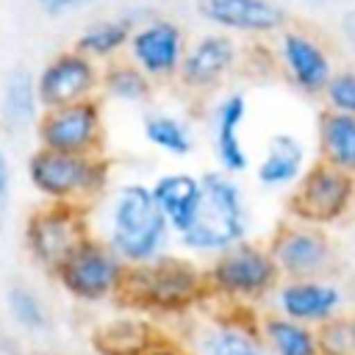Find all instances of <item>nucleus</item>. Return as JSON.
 I'll list each match as a JSON object with an SVG mask.
<instances>
[{
    "label": "nucleus",
    "instance_id": "obj_1",
    "mask_svg": "<svg viewBox=\"0 0 355 355\" xmlns=\"http://www.w3.org/2000/svg\"><path fill=\"white\" fill-rule=\"evenodd\" d=\"M103 241L128 263H147L166 252L172 227L147 183L125 180L103 194Z\"/></svg>",
    "mask_w": 355,
    "mask_h": 355
},
{
    "label": "nucleus",
    "instance_id": "obj_2",
    "mask_svg": "<svg viewBox=\"0 0 355 355\" xmlns=\"http://www.w3.org/2000/svg\"><path fill=\"white\" fill-rule=\"evenodd\" d=\"M114 300L144 316H180L211 297L202 266L191 258L164 252L147 263L128 266Z\"/></svg>",
    "mask_w": 355,
    "mask_h": 355
},
{
    "label": "nucleus",
    "instance_id": "obj_3",
    "mask_svg": "<svg viewBox=\"0 0 355 355\" xmlns=\"http://www.w3.org/2000/svg\"><path fill=\"white\" fill-rule=\"evenodd\" d=\"M202 200L194 222L178 233V241L191 255H216L250 236V205L236 175L208 169L200 175Z\"/></svg>",
    "mask_w": 355,
    "mask_h": 355
},
{
    "label": "nucleus",
    "instance_id": "obj_4",
    "mask_svg": "<svg viewBox=\"0 0 355 355\" xmlns=\"http://www.w3.org/2000/svg\"><path fill=\"white\" fill-rule=\"evenodd\" d=\"M31 189L47 202H75L92 208L111 189V161L100 155L55 153L36 147L25 161Z\"/></svg>",
    "mask_w": 355,
    "mask_h": 355
},
{
    "label": "nucleus",
    "instance_id": "obj_5",
    "mask_svg": "<svg viewBox=\"0 0 355 355\" xmlns=\"http://www.w3.org/2000/svg\"><path fill=\"white\" fill-rule=\"evenodd\" d=\"M208 297L225 300L236 305H258L272 297L280 283V272L266 250V244H255L250 239L211 255L205 266Z\"/></svg>",
    "mask_w": 355,
    "mask_h": 355
},
{
    "label": "nucleus",
    "instance_id": "obj_6",
    "mask_svg": "<svg viewBox=\"0 0 355 355\" xmlns=\"http://www.w3.org/2000/svg\"><path fill=\"white\" fill-rule=\"evenodd\" d=\"M92 208L75 202H47L28 214L22 227V241L28 258L53 275V269L86 239L92 236Z\"/></svg>",
    "mask_w": 355,
    "mask_h": 355
},
{
    "label": "nucleus",
    "instance_id": "obj_7",
    "mask_svg": "<svg viewBox=\"0 0 355 355\" xmlns=\"http://www.w3.org/2000/svg\"><path fill=\"white\" fill-rule=\"evenodd\" d=\"M128 263L97 236H86L55 269V283L83 305H100L116 297Z\"/></svg>",
    "mask_w": 355,
    "mask_h": 355
},
{
    "label": "nucleus",
    "instance_id": "obj_8",
    "mask_svg": "<svg viewBox=\"0 0 355 355\" xmlns=\"http://www.w3.org/2000/svg\"><path fill=\"white\" fill-rule=\"evenodd\" d=\"M355 208V175L336 169L324 161H313L297 178L286 197V214L291 219L330 227L349 216Z\"/></svg>",
    "mask_w": 355,
    "mask_h": 355
},
{
    "label": "nucleus",
    "instance_id": "obj_9",
    "mask_svg": "<svg viewBox=\"0 0 355 355\" xmlns=\"http://www.w3.org/2000/svg\"><path fill=\"white\" fill-rule=\"evenodd\" d=\"M36 144L55 153L100 155L105 153V114L97 97L42 108L36 125Z\"/></svg>",
    "mask_w": 355,
    "mask_h": 355
},
{
    "label": "nucleus",
    "instance_id": "obj_10",
    "mask_svg": "<svg viewBox=\"0 0 355 355\" xmlns=\"http://www.w3.org/2000/svg\"><path fill=\"white\" fill-rule=\"evenodd\" d=\"M280 277H330L336 272V244L327 227L286 219L266 244Z\"/></svg>",
    "mask_w": 355,
    "mask_h": 355
},
{
    "label": "nucleus",
    "instance_id": "obj_11",
    "mask_svg": "<svg viewBox=\"0 0 355 355\" xmlns=\"http://www.w3.org/2000/svg\"><path fill=\"white\" fill-rule=\"evenodd\" d=\"M128 58L153 80L166 83L175 80L183 53H186V31L180 22L164 14H147L133 25L128 39Z\"/></svg>",
    "mask_w": 355,
    "mask_h": 355
},
{
    "label": "nucleus",
    "instance_id": "obj_12",
    "mask_svg": "<svg viewBox=\"0 0 355 355\" xmlns=\"http://www.w3.org/2000/svg\"><path fill=\"white\" fill-rule=\"evenodd\" d=\"M277 64L283 69V78L300 92V94H322L327 78L333 75V50L308 28L286 25L277 33Z\"/></svg>",
    "mask_w": 355,
    "mask_h": 355
},
{
    "label": "nucleus",
    "instance_id": "obj_13",
    "mask_svg": "<svg viewBox=\"0 0 355 355\" xmlns=\"http://www.w3.org/2000/svg\"><path fill=\"white\" fill-rule=\"evenodd\" d=\"M239 61L241 50L230 33H202L186 44L175 83L191 97H208L227 80Z\"/></svg>",
    "mask_w": 355,
    "mask_h": 355
},
{
    "label": "nucleus",
    "instance_id": "obj_14",
    "mask_svg": "<svg viewBox=\"0 0 355 355\" xmlns=\"http://www.w3.org/2000/svg\"><path fill=\"white\" fill-rule=\"evenodd\" d=\"M36 94L42 108H55L100 94V64L78 47L58 50L36 72Z\"/></svg>",
    "mask_w": 355,
    "mask_h": 355
},
{
    "label": "nucleus",
    "instance_id": "obj_15",
    "mask_svg": "<svg viewBox=\"0 0 355 355\" xmlns=\"http://www.w3.org/2000/svg\"><path fill=\"white\" fill-rule=\"evenodd\" d=\"M194 11L211 28L241 36H277L291 25L280 0H194Z\"/></svg>",
    "mask_w": 355,
    "mask_h": 355
},
{
    "label": "nucleus",
    "instance_id": "obj_16",
    "mask_svg": "<svg viewBox=\"0 0 355 355\" xmlns=\"http://www.w3.org/2000/svg\"><path fill=\"white\" fill-rule=\"evenodd\" d=\"M344 302L347 294L327 277H280L272 291V305L277 313L311 327L344 313Z\"/></svg>",
    "mask_w": 355,
    "mask_h": 355
},
{
    "label": "nucleus",
    "instance_id": "obj_17",
    "mask_svg": "<svg viewBox=\"0 0 355 355\" xmlns=\"http://www.w3.org/2000/svg\"><path fill=\"white\" fill-rule=\"evenodd\" d=\"M247 111H250L247 94L244 92H227L211 105V114H208L214 158H216L222 172L236 175V178L250 169V153H247L244 139H241Z\"/></svg>",
    "mask_w": 355,
    "mask_h": 355
},
{
    "label": "nucleus",
    "instance_id": "obj_18",
    "mask_svg": "<svg viewBox=\"0 0 355 355\" xmlns=\"http://www.w3.org/2000/svg\"><path fill=\"white\" fill-rule=\"evenodd\" d=\"M308 166L305 141L297 133H272L255 164V180L263 189H291Z\"/></svg>",
    "mask_w": 355,
    "mask_h": 355
},
{
    "label": "nucleus",
    "instance_id": "obj_19",
    "mask_svg": "<svg viewBox=\"0 0 355 355\" xmlns=\"http://www.w3.org/2000/svg\"><path fill=\"white\" fill-rule=\"evenodd\" d=\"M150 191L155 197V205L161 208V214L166 216L172 233L186 230L197 211H200V200H202V180L200 175L191 172H164L150 183Z\"/></svg>",
    "mask_w": 355,
    "mask_h": 355
},
{
    "label": "nucleus",
    "instance_id": "obj_20",
    "mask_svg": "<svg viewBox=\"0 0 355 355\" xmlns=\"http://www.w3.org/2000/svg\"><path fill=\"white\" fill-rule=\"evenodd\" d=\"M194 355H272L266 341L258 333L255 322L239 316L216 319L200 330L194 338Z\"/></svg>",
    "mask_w": 355,
    "mask_h": 355
},
{
    "label": "nucleus",
    "instance_id": "obj_21",
    "mask_svg": "<svg viewBox=\"0 0 355 355\" xmlns=\"http://www.w3.org/2000/svg\"><path fill=\"white\" fill-rule=\"evenodd\" d=\"M42 103L36 94V75L28 67H11L0 89V122L8 133H25L36 125Z\"/></svg>",
    "mask_w": 355,
    "mask_h": 355
},
{
    "label": "nucleus",
    "instance_id": "obj_22",
    "mask_svg": "<svg viewBox=\"0 0 355 355\" xmlns=\"http://www.w3.org/2000/svg\"><path fill=\"white\" fill-rule=\"evenodd\" d=\"M158 338H161L158 327L144 313H136V311L133 316L108 319L97 324L92 333V344L97 355H141Z\"/></svg>",
    "mask_w": 355,
    "mask_h": 355
},
{
    "label": "nucleus",
    "instance_id": "obj_23",
    "mask_svg": "<svg viewBox=\"0 0 355 355\" xmlns=\"http://www.w3.org/2000/svg\"><path fill=\"white\" fill-rule=\"evenodd\" d=\"M147 14H150V8H147L141 17L133 14V11H125V14H119V17L94 19V22H89V25L78 33V39H75L72 47H78L80 53H86V55L94 58L97 64L114 61V58H119V53L128 47V39H130V33H133V25H136L139 19H144Z\"/></svg>",
    "mask_w": 355,
    "mask_h": 355
},
{
    "label": "nucleus",
    "instance_id": "obj_24",
    "mask_svg": "<svg viewBox=\"0 0 355 355\" xmlns=\"http://www.w3.org/2000/svg\"><path fill=\"white\" fill-rule=\"evenodd\" d=\"M316 153L319 161L355 175V114L324 108L316 122Z\"/></svg>",
    "mask_w": 355,
    "mask_h": 355
},
{
    "label": "nucleus",
    "instance_id": "obj_25",
    "mask_svg": "<svg viewBox=\"0 0 355 355\" xmlns=\"http://www.w3.org/2000/svg\"><path fill=\"white\" fill-rule=\"evenodd\" d=\"M255 324L272 355H322L316 327L311 324L288 319L277 311L263 313L261 319H255Z\"/></svg>",
    "mask_w": 355,
    "mask_h": 355
},
{
    "label": "nucleus",
    "instance_id": "obj_26",
    "mask_svg": "<svg viewBox=\"0 0 355 355\" xmlns=\"http://www.w3.org/2000/svg\"><path fill=\"white\" fill-rule=\"evenodd\" d=\"M153 89L155 83L130 58H114L100 67V94L116 103H144L153 97Z\"/></svg>",
    "mask_w": 355,
    "mask_h": 355
},
{
    "label": "nucleus",
    "instance_id": "obj_27",
    "mask_svg": "<svg viewBox=\"0 0 355 355\" xmlns=\"http://www.w3.org/2000/svg\"><path fill=\"white\" fill-rule=\"evenodd\" d=\"M141 130H144V139L155 150H161L172 158H186V155L194 153V144H197L194 130L178 114H166V111L147 114L144 122H141Z\"/></svg>",
    "mask_w": 355,
    "mask_h": 355
},
{
    "label": "nucleus",
    "instance_id": "obj_28",
    "mask_svg": "<svg viewBox=\"0 0 355 355\" xmlns=\"http://www.w3.org/2000/svg\"><path fill=\"white\" fill-rule=\"evenodd\" d=\"M6 308L11 322L31 333V336H44L53 330V313L47 300L28 283H11L6 291Z\"/></svg>",
    "mask_w": 355,
    "mask_h": 355
},
{
    "label": "nucleus",
    "instance_id": "obj_29",
    "mask_svg": "<svg viewBox=\"0 0 355 355\" xmlns=\"http://www.w3.org/2000/svg\"><path fill=\"white\" fill-rule=\"evenodd\" d=\"M327 111L355 114V67H336L322 89Z\"/></svg>",
    "mask_w": 355,
    "mask_h": 355
},
{
    "label": "nucleus",
    "instance_id": "obj_30",
    "mask_svg": "<svg viewBox=\"0 0 355 355\" xmlns=\"http://www.w3.org/2000/svg\"><path fill=\"white\" fill-rule=\"evenodd\" d=\"M322 355H352V341L347 330V313H338L316 327Z\"/></svg>",
    "mask_w": 355,
    "mask_h": 355
},
{
    "label": "nucleus",
    "instance_id": "obj_31",
    "mask_svg": "<svg viewBox=\"0 0 355 355\" xmlns=\"http://www.w3.org/2000/svg\"><path fill=\"white\" fill-rule=\"evenodd\" d=\"M11 186H14V172H11L6 147L0 144V222L6 219L8 205H11Z\"/></svg>",
    "mask_w": 355,
    "mask_h": 355
},
{
    "label": "nucleus",
    "instance_id": "obj_32",
    "mask_svg": "<svg viewBox=\"0 0 355 355\" xmlns=\"http://www.w3.org/2000/svg\"><path fill=\"white\" fill-rule=\"evenodd\" d=\"M33 3L39 6V11L44 17H67L78 8H86L92 3H97V0H33Z\"/></svg>",
    "mask_w": 355,
    "mask_h": 355
},
{
    "label": "nucleus",
    "instance_id": "obj_33",
    "mask_svg": "<svg viewBox=\"0 0 355 355\" xmlns=\"http://www.w3.org/2000/svg\"><path fill=\"white\" fill-rule=\"evenodd\" d=\"M141 355H194L189 347H180V344H175V341H166L164 336L158 338V341H153Z\"/></svg>",
    "mask_w": 355,
    "mask_h": 355
},
{
    "label": "nucleus",
    "instance_id": "obj_34",
    "mask_svg": "<svg viewBox=\"0 0 355 355\" xmlns=\"http://www.w3.org/2000/svg\"><path fill=\"white\" fill-rule=\"evenodd\" d=\"M341 36H344L347 50L355 58V8H347L344 11V17H341Z\"/></svg>",
    "mask_w": 355,
    "mask_h": 355
},
{
    "label": "nucleus",
    "instance_id": "obj_35",
    "mask_svg": "<svg viewBox=\"0 0 355 355\" xmlns=\"http://www.w3.org/2000/svg\"><path fill=\"white\" fill-rule=\"evenodd\" d=\"M347 330H349V341H352V355H355V311L347 313Z\"/></svg>",
    "mask_w": 355,
    "mask_h": 355
},
{
    "label": "nucleus",
    "instance_id": "obj_36",
    "mask_svg": "<svg viewBox=\"0 0 355 355\" xmlns=\"http://www.w3.org/2000/svg\"><path fill=\"white\" fill-rule=\"evenodd\" d=\"M36 355H67V352H53V349H44V352H36Z\"/></svg>",
    "mask_w": 355,
    "mask_h": 355
},
{
    "label": "nucleus",
    "instance_id": "obj_37",
    "mask_svg": "<svg viewBox=\"0 0 355 355\" xmlns=\"http://www.w3.org/2000/svg\"><path fill=\"white\" fill-rule=\"evenodd\" d=\"M305 3H316V0H305Z\"/></svg>",
    "mask_w": 355,
    "mask_h": 355
}]
</instances>
